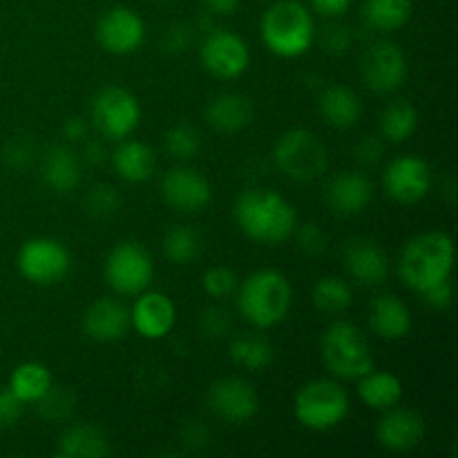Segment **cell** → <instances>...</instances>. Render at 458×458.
Segmentation results:
<instances>
[{"label": "cell", "mask_w": 458, "mask_h": 458, "mask_svg": "<svg viewBox=\"0 0 458 458\" xmlns=\"http://www.w3.org/2000/svg\"><path fill=\"white\" fill-rule=\"evenodd\" d=\"M235 222L246 237L262 244H280L293 235L298 213L273 191H246L235 201Z\"/></svg>", "instance_id": "cell-1"}, {"label": "cell", "mask_w": 458, "mask_h": 458, "mask_svg": "<svg viewBox=\"0 0 458 458\" xmlns=\"http://www.w3.org/2000/svg\"><path fill=\"white\" fill-rule=\"evenodd\" d=\"M454 268V242L447 233L428 231L411 237L398 259V276L416 293L450 280Z\"/></svg>", "instance_id": "cell-2"}, {"label": "cell", "mask_w": 458, "mask_h": 458, "mask_svg": "<svg viewBox=\"0 0 458 458\" xmlns=\"http://www.w3.org/2000/svg\"><path fill=\"white\" fill-rule=\"evenodd\" d=\"M237 309L258 329L280 325L291 309V284L284 273L262 268L237 286Z\"/></svg>", "instance_id": "cell-3"}, {"label": "cell", "mask_w": 458, "mask_h": 458, "mask_svg": "<svg viewBox=\"0 0 458 458\" xmlns=\"http://www.w3.org/2000/svg\"><path fill=\"white\" fill-rule=\"evenodd\" d=\"M262 40L280 58H298L311 49L316 38L313 16L298 0H277L264 12Z\"/></svg>", "instance_id": "cell-4"}, {"label": "cell", "mask_w": 458, "mask_h": 458, "mask_svg": "<svg viewBox=\"0 0 458 458\" xmlns=\"http://www.w3.org/2000/svg\"><path fill=\"white\" fill-rule=\"evenodd\" d=\"M322 362L343 380H358L374 369L369 343L356 325L335 320L322 334Z\"/></svg>", "instance_id": "cell-5"}, {"label": "cell", "mask_w": 458, "mask_h": 458, "mask_svg": "<svg viewBox=\"0 0 458 458\" xmlns=\"http://www.w3.org/2000/svg\"><path fill=\"white\" fill-rule=\"evenodd\" d=\"M293 411L302 428L327 432L338 428L347 419L349 396L334 380L318 378L300 387V392L295 394Z\"/></svg>", "instance_id": "cell-6"}, {"label": "cell", "mask_w": 458, "mask_h": 458, "mask_svg": "<svg viewBox=\"0 0 458 458\" xmlns=\"http://www.w3.org/2000/svg\"><path fill=\"white\" fill-rule=\"evenodd\" d=\"M276 164L289 179L300 183L322 177L327 170V150L320 139L302 128L289 130L276 143Z\"/></svg>", "instance_id": "cell-7"}, {"label": "cell", "mask_w": 458, "mask_h": 458, "mask_svg": "<svg viewBox=\"0 0 458 458\" xmlns=\"http://www.w3.org/2000/svg\"><path fill=\"white\" fill-rule=\"evenodd\" d=\"M89 112H92L94 128L110 141H123L141 123V106L137 97L130 89L116 85L103 88L92 98Z\"/></svg>", "instance_id": "cell-8"}, {"label": "cell", "mask_w": 458, "mask_h": 458, "mask_svg": "<svg viewBox=\"0 0 458 458\" xmlns=\"http://www.w3.org/2000/svg\"><path fill=\"white\" fill-rule=\"evenodd\" d=\"M16 264L27 282L52 286L70 276L72 255L63 242L52 240V237H34L21 246Z\"/></svg>", "instance_id": "cell-9"}, {"label": "cell", "mask_w": 458, "mask_h": 458, "mask_svg": "<svg viewBox=\"0 0 458 458\" xmlns=\"http://www.w3.org/2000/svg\"><path fill=\"white\" fill-rule=\"evenodd\" d=\"M155 277L152 255L137 242H123L110 250L106 259V280L121 295H139Z\"/></svg>", "instance_id": "cell-10"}, {"label": "cell", "mask_w": 458, "mask_h": 458, "mask_svg": "<svg viewBox=\"0 0 458 458\" xmlns=\"http://www.w3.org/2000/svg\"><path fill=\"white\" fill-rule=\"evenodd\" d=\"M201 65L217 79H237L249 70L250 52L246 40L231 30H210L199 47Z\"/></svg>", "instance_id": "cell-11"}, {"label": "cell", "mask_w": 458, "mask_h": 458, "mask_svg": "<svg viewBox=\"0 0 458 458\" xmlns=\"http://www.w3.org/2000/svg\"><path fill=\"white\" fill-rule=\"evenodd\" d=\"M383 188L398 204H419L432 188V170L420 157H398L385 168Z\"/></svg>", "instance_id": "cell-12"}, {"label": "cell", "mask_w": 458, "mask_h": 458, "mask_svg": "<svg viewBox=\"0 0 458 458\" xmlns=\"http://www.w3.org/2000/svg\"><path fill=\"white\" fill-rule=\"evenodd\" d=\"M362 79L374 92L392 94L405 83L407 56L396 43H376L362 56Z\"/></svg>", "instance_id": "cell-13"}, {"label": "cell", "mask_w": 458, "mask_h": 458, "mask_svg": "<svg viewBox=\"0 0 458 458\" xmlns=\"http://www.w3.org/2000/svg\"><path fill=\"white\" fill-rule=\"evenodd\" d=\"M97 40L106 52L125 56L137 52L146 40L143 18L130 7H112L98 18Z\"/></svg>", "instance_id": "cell-14"}, {"label": "cell", "mask_w": 458, "mask_h": 458, "mask_svg": "<svg viewBox=\"0 0 458 458\" xmlns=\"http://www.w3.org/2000/svg\"><path fill=\"white\" fill-rule=\"evenodd\" d=\"M210 410L228 423H246L259 410V398L253 385L242 378H222L210 387Z\"/></svg>", "instance_id": "cell-15"}, {"label": "cell", "mask_w": 458, "mask_h": 458, "mask_svg": "<svg viewBox=\"0 0 458 458\" xmlns=\"http://www.w3.org/2000/svg\"><path fill=\"white\" fill-rule=\"evenodd\" d=\"M177 322V309L173 300L161 291H143L139 293L132 311H130V327L146 340H161L173 331Z\"/></svg>", "instance_id": "cell-16"}, {"label": "cell", "mask_w": 458, "mask_h": 458, "mask_svg": "<svg viewBox=\"0 0 458 458\" xmlns=\"http://www.w3.org/2000/svg\"><path fill=\"white\" fill-rule=\"evenodd\" d=\"M161 195L173 208L182 213H197L213 199V188L197 170L173 168L161 179Z\"/></svg>", "instance_id": "cell-17"}, {"label": "cell", "mask_w": 458, "mask_h": 458, "mask_svg": "<svg viewBox=\"0 0 458 458\" xmlns=\"http://www.w3.org/2000/svg\"><path fill=\"white\" fill-rule=\"evenodd\" d=\"M83 331L94 343H114L130 329V311L114 298H98L83 313Z\"/></svg>", "instance_id": "cell-18"}, {"label": "cell", "mask_w": 458, "mask_h": 458, "mask_svg": "<svg viewBox=\"0 0 458 458\" xmlns=\"http://www.w3.org/2000/svg\"><path fill=\"white\" fill-rule=\"evenodd\" d=\"M371 197H374V186H371L369 177L365 173H344L335 174L329 183H327L325 199L334 213L352 217V215H360L362 210L369 206Z\"/></svg>", "instance_id": "cell-19"}, {"label": "cell", "mask_w": 458, "mask_h": 458, "mask_svg": "<svg viewBox=\"0 0 458 458\" xmlns=\"http://www.w3.org/2000/svg\"><path fill=\"white\" fill-rule=\"evenodd\" d=\"M344 268L362 286H380L389 276V258L376 242H352L344 250Z\"/></svg>", "instance_id": "cell-20"}, {"label": "cell", "mask_w": 458, "mask_h": 458, "mask_svg": "<svg viewBox=\"0 0 458 458\" xmlns=\"http://www.w3.org/2000/svg\"><path fill=\"white\" fill-rule=\"evenodd\" d=\"M380 445L392 452L414 450L425 437V423L416 411L411 410H392L385 411L380 419L378 429H376Z\"/></svg>", "instance_id": "cell-21"}, {"label": "cell", "mask_w": 458, "mask_h": 458, "mask_svg": "<svg viewBox=\"0 0 458 458\" xmlns=\"http://www.w3.org/2000/svg\"><path fill=\"white\" fill-rule=\"evenodd\" d=\"M206 121L222 134H237L253 121V106L246 97L235 92H224L215 97L206 107Z\"/></svg>", "instance_id": "cell-22"}, {"label": "cell", "mask_w": 458, "mask_h": 458, "mask_svg": "<svg viewBox=\"0 0 458 458\" xmlns=\"http://www.w3.org/2000/svg\"><path fill=\"white\" fill-rule=\"evenodd\" d=\"M369 325L385 340H401L411 331V313L396 295H378L369 307Z\"/></svg>", "instance_id": "cell-23"}, {"label": "cell", "mask_w": 458, "mask_h": 458, "mask_svg": "<svg viewBox=\"0 0 458 458\" xmlns=\"http://www.w3.org/2000/svg\"><path fill=\"white\" fill-rule=\"evenodd\" d=\"M112 165L123 182L141 183L148 182L155 173V152L148 143L123 139L114 152H112Z\"/></svg>", "instance_id": "cell-24"}, {"label": "cell", "mask_w": 458, "mask_h": 458, "mask_svg": "<svg viewBox=\"0 0 458 458\" xmlns=\"http://www.w3.org/2000/svg\"><path fill=\"white\" fill-rule=\"evenodd\" d=\"M320 114L334 128H352L362 114L360 97L347 85H329L320 97Z\"/></svg>", "instance_id": "cell-25"}, {"label": "cell", "mask_w": 458, "mask_h": 458, "mask_svg": "<svg viewBox=\"0 0 458 458\" xmlns=\"http://www.w3.org/2000/svg\"><path fill=\"white\" fill-rule=\"evenodd\" d=\"M43 182L54 192H72L81 183V159L67 146H54L43 159Z\"/></svg>", "instance_id": "cell-26"}, {"label": "cell", "mask_w": 458, "mask_h": 458, "mask_svg": "<svg viewBox=\"0 0 458 458\" xmlns=\"http://www.w3.org/2000/svg\"><path fill=\"white\" fill-rule=\"evenodd\" d=\"M358 396L367 407L387 411L396 407L403 398V383L389 371H374L358 378Z\"/></svg>", "instance_id": "cell-27"}, {"label": "cell", "mask_w": 458, "mask_h": 458, "mask_svg": "<svg viewBox=\"0 0 458 458\" xmlns=\"http://www.w3.org/2000/svg\"><path fill=\"white\" fill-rule=\"evenodd\" d=\"M56 454L63 458H101L110 454V441L94 425H74L58 438Z\"/></svg>", "instance_id": "cell-28"}, {"label": "cell", "mask_w": 458, "mask_h": 458, "mask_svg": "<svg viewBox=\"0 0 458 458\" xmlns=\"http://www.w3.org/2000/svg\"><path fill=\"white\" fill-rule=\"evenodd\" d=\"M54 385L52 374L43 362H22L9 376L7 389L25 405V403H38L49 387Z\"/></svg>", "instance_id": "cell-29"}, {"label": "cell", "mask_w": 458, "mask_h": 458, "mask_svg": "<svg viewBox=\"0 0 458 458\" xmlns=\"http://www.w3.org/2000/svg\"><path fill=\"white\" fill-rule=\"evenodd\" d=\"M414 12L411 0H365L362 18L376 31H396L407 25Z\"/></svg>", "instance_id": "cell-30"}, {"label": "cell", "mask_w": 458, "mask_h": 458, "mask_svg": "<svg viewBox=\"0 0 458 458\" xmlns=\"http://www.w3.org/2000/svg\"><path fill=\"white\" fill-rule=\"evenodd\" d=\"M231 358L244 369L262 371L273 362V347L264 335L242 334L231 343Z\"/></svg>", "instance_id": "cell-31"}, {"label": "cell", "mask_w": 458, "mask_h": 458, "mask_svg": "<svg viewBox=\"0 0 458 458\" xmlns=\"http://www.w3.org/2000/svg\"><path fill=\"white\" fill-rule=\"evenodd\" d=\"M416 125H419V112L407 101L389 103L380 114V134L392 143L407 141L414 134Z\"/></svg>", "instance_id": "cell-32"}, {"label": "cell", "mask_w": 458, "mask_h": 458, "mask_svg": "<svg viewBox=\"0 0 458 458\" xmlns=\"http://www.w3.org/2000/svg\"><path fill=\"white\" fill-rule=\"evenodd\" d=\"M311 298H313V304H316V309H320L322 313H329V316L347 311L353 302L352 286H349L343 277H331V276L322 277V280L316 282Z\"/></svg>", "instance_id": "cell-33"}, {"label": "cell", "mask_w": 458, "mask_h": 458, "mask_svg": "<svg viewBox=\"0 0 458 458\" xmlns=\"http://www.w3.org/2000/svg\"><path fill=\"white\" fill-rule=\"evenodd\" d=\"M201 250L199 233L192 226H173L164 237V255L173 264H191Z\"/></svg>", "instance_id": "cell-34"}, {"label": "cell", "mask_w": 458, "mask_h": 458, "mask_svg": "<svg viewBox=\"0 0 458 458\" xmlns=\"http://www.w3.org/2000/svg\"><path fill=\"white\" fill-rule=\"evenodd\" d=\"M164 146L170 157H174L179 161H188L192 157H197V152H199L201 137L197 132V128H192V125L177 123L165 132Z\"/></svg>", "instance_id": "cell-35"}, {"label": "cell", "mask_w": 458, "mask_h": 458, "mask_svg": "<svg viewBox=\"0 0 458 458\" xmlns=\"http://www.w3.org/2000/svg\"><path fill=\"white\" fill-rule=\"evenodd\" d=\"M38 411L43 419L52 420V423H63V420L70 419L72 410H74V396H72L70 389L65 387H49V392L40 398Z\"/></svg>", "instance_id": "cell-36"}, {"label": "cell", "mask_w": 458, "mask_h": 458, "mask_svg": "<svg viewBox=\"0 0 458 458\" xmlns=\"http://www.w3.org/2000/svg\"><path fill=\"white\" fill-rule=\"evenodd\" d=\"M201 289L213 300L231 298L237 291V276L226 267H213L201 277Z\"/></svg>", "instance_id": "cell-37"}, {"label": "cell", "mask_w": 458, "mask_h": 458, "mask_svg": "<svg viewBox=\"0 0 458 458\" xmlns=\"http://www.w3.org/2000/svg\"><path fill=\"white\" fill-rule=\"evenodd\" d=\"M121 197L112 186H94L88 195V213L97 219H110L119 213Z\"/></svg>", "instance_id": "cell-38"}, {"label": "cell", "mask_w": 458, "mask_h": 458, "mask_svg": "<svg viewBox=\"0 0 458 458\" xmlns=\"http://www.w3.org/2000/svg\"><path fill=\"white\" fill-rule=\"evenodd\" d=\"M201 334H206L213 340H222L224 335L231 334V316L222 307H208L201 311L199 318Z\"/></svg>", "instance_id": "cell-39"}, {"label": "cell", "mask_w": 458, "mask_h": 458, "mask_svg": "<svg viewBox=\"0 0 458 458\" xmlns=\"http://www.w3.org/2000/svg\"><path fill=\"white\" fill-rule=\"evenodd\" d=\"M293 235L304 253H309V255L325 253L327 233L322 231V226H318V224H302V226H295Z\"/></svg>", "instance_id": "cell-40"}, {"label": "cell", "mask_w": 458, "mask_h": 458, "mask_svg": "<svg viewBox=\"0 0 458 458\" xmlns=\"http://www.w3.org/2000/svg\"><path fill=\"white\" fill-rule=\"evenodd\" d=\"M192 43V27L183 25V22H177V25H170L165 30L164 38H161V45L168 54H183Z\"/></svg>", "instance_id": "cell-41"}, {"label": "cell", "mask_w": 458, "mask_h": 458, "mask_svg": "<svg viewBox=\"0 0 458 458\" xmlns=\"http://www.w3.org/2000/svg\"><path fill=\"white\" fill-rule=\"evenodd\" d=\"M22 416V403L9 389H0V432L13 428Z\"/></svg>", "instance_id": "cell-42"}, {"label": "cell", "mask_w": 458, "mask_h": 458, "mask_svg": "<svg viewBox=\"0 0 458 458\" xmlns=\"http://www.w3.org/2000/svg\"><path fill=\"white\" fill-rule=\"evenodd\" d=\"M349 43H352V34H349L347 27H343V25L327 27L325 36H322V45H325V47L334 54L347 52Z\"/></svg>", "instance_id": "cell-43"}, {"label": "cell", "mask_w": 458, "mask_h": 458, "mask_svg": "<svg viewBox=\"0 0 458 458\" xmlns=\"http://www.w3.org/2000/svg\"><path fill=\"white\" fill-rule=\"evenodd\" d=\"M425 298V302L429 304V307L438 309V311H443V309H447L452 304V282L445 280L441 282V284L432 286V289H428L425 293H420Z\"/></svg>", "instance_id": "cell-44"}, {"label": "cell", "mask_w": 458, "mask_h": 458, "mask_svg": "<svg viewBox=\"0 0 458 458\" xmlns=\"http://www.w3.org/2000/svg\"><path fill=\"white\" fill-rule=\"evenodd\" d=\"M356 157L360 164L374 165L376 161H380V157H383V141L376 137H367L365 141H360V146L356 148Z\"/></svg>", "instance_id": "cell-45"}, {"label": "cell", "mask_w": 458, "mask_h": 458, "mask_svg": "<svg viewBox=\"0 0 458 458\" xmlns=\"http://www.w3.org/2000/svg\"><path fill=\"white\" fill-rule=\"evenodd\" d=\"M311 3L313 12H318L320 16L335 18L343 16L349 7H352V0H309Z\"/></svg>", "instance_id": "cell-46"}, {"label": "cell", "mask_w": 458, "mask_h": 458, "mask_svg": "<svg viewBox=\"0 0 458 458\" xmlns=\"http://www.w3.org/2000/svg\"><path fill=\"white\" fill-rule=\"evenodd\" d=\"M31 161V146L27 141H13L7 150V164L13 168H25Z\"/></svg>", "instance_id": "cell-47"}, {"label": "cell", "mask_w": 458, "mask_h": 458, "mask_svg": "<svg viewBox=\"0 0 458 458\" xmlns=\"http://www.w3.org/2000/svg\"><path fill=\"white\" fill-rule=\"evenodd\" d=\"M85 134H88V123L83 119H79V116H72V119H67L63 123V137L67 141H83Z\"/></svg>", "instance_id": "cell-48"}, {"label": "cell", "mask_w": 458, "mask_h": 458, "mask_svg": "<svg viewBox=\"0 0 458 458\" xmlns=\"http://www.w3.org/2000/svg\"><path fill=\"white\" fill-rule=\"evenodd\" d=\"M201 4L213 13H233L240 0H201Z\"/></svg>", "instance_id": "cell-49"}, {"label": "cell", "mask_w": 458, "mask_h": 458, "mask_svg": "<svg viewBox=\"0 0 458 458\" xmlns=\"http://www.w3.org/2000/svg\"><path fill=\"white\" fill-rule=\"evenodd\" d=\"M83 159L88 164H101L106 159V148L101 146V141H88L83 150Z\"/></svg>", "instance_id": "cell-50"}, {"label": "cell", "mask_w": 458, "mask_h": 458, "mask_svg": "<svg viewBox=\"0 0 458 458\" xmlns=\"http://www.w3.org/2000/svg\"><path fill=\"white\" fill-rule=\"evenodd\" d=\"M157 3H170V0H157Z\"/></svg>", "instance_id": "cell-51"}]
</instances>
